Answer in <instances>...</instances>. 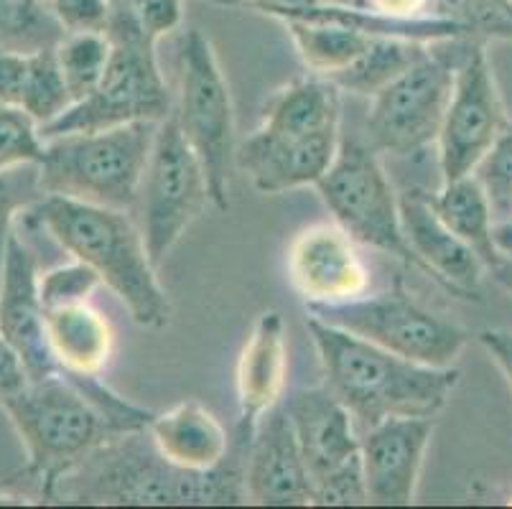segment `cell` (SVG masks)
<instances>
[{
	"mask_svg": "<svg viewBox=\"0 0 512 509\" xmlns=\"http://www.w3.org/2000/svg\"><path fill=\"white\" fill-rule=\"evenodd\" d=\"M474 176L490 196L492 214L497 222L512 219V123L502 128L492 148L484 153L482 161L474 168Z\"/></svg>",
	"mask_w": 512,
	"mask_h": 509,
	"instance_id": "1f68e13d",
	"label": "cell"
},
{
	"mask_svg": "<svg viewBox=\"0 0 512 509\" xmlns=\"http://www.w3.org/2000/svg\"><path fill=\"white\" fill-rule=\"evenodd\" d=\"M428 51L426 41L400 39V36H375L365 51L357 56L347 69L337 72L332 79L339 90L360 97H375L385 90L393 79L408 72L413 64Z\"/></svg>",
	"mask_w": 512,
	"mask_h": 509,
	"instance_id": "d4e9b609",
	"label": "cell"
},
{
	"mask_svg": "<svg viewBox=\"0 0 512 509\" xmlns=\"http://www.w3.org/2000/svg\"><path fill=\"white\" fill-rule=\"evenodd\" d=\"M97 377L51 375L0 400L46 499H54L57 484L97 448L151 423L153 410L120 398Z\"/></svg>",
	"mask_w": 512,
	"mask_h": 509,
	"instance_id": "7a4b0ae2",
	"label": "cell"
},
{
	"mask_svg": "<svg viewBox=\"0 0 512 509\" xmlns=\"http://www.w3.org/2000/svg\"><path fill=\"white\" fill-rule=\"evenodd\" d=\"M434 428L436 418H388L360 433V459L370 504L408 507L416 502Z\"/></svg>",
	"mask_w": 512,
	"mask_h": 509,
	"instance_id": "5bb4252c",
	"label": "cell"
},
{
	"mask_svg": "<svg viewBox=\"0 0 512 509\" xmlns=\"http://www.w3.org/2000/svg\"><path fill=\"white\" fill-rule=\"evenodd\" d=\"M245 484L250 502L263 507H306L314 502V484L283 400L255 426L245 461Z\"/></svg>",
	"mask_w": 512,
	"mask_h": 509,
	"instance_id": "2e32d148",
	"label": "cell"
},
{
	"mask_svg": "<svg viewBox=\"0 0 512 509\" xmlns=\"http://www.w3.org/2000/svg\"><path fill=\"white\" fill-rule=\"evenodd\" d=\"M29 222L39 224L72 255L90 265L120 298L143 329H164L171 321V301L151 263L143 232L123 209L77 202L67 196H41L31 204Z\"/></svg>",
	"mask_w": 512,
	"mask_h": 509,
	"instance_id": "277c9868",
	"label": "cell"
},
{
	"mask_svg": "<svg viewBox=\"0 0 512 509\" xmlns=\"http://www.w3.org/2000/svg\"><path fill=\"white\" fill-rule=\"evenodd\" d=\"M110 56H113V41L105 31L64 34L57 44V62L72 95V105L95 92L100 79L105 77Z\"/></svg>",
	"mask_w": 512,
	"mask_h": 509,
	"instance_id": "4316f807",
	"label": "cell"
},
{
	"mask_svg": "<svg viewBox=\"0 0 512 509\" xmlns=\"http://www.w3.org/2000/svg\"><path fill=\"white\" fill-rule=\"evenodd\" d=\"M29 64L31 54L0 46V102L3 105L21 107L26 79H29Z\"/></svg>",
	"mask_w": 512,
	"mask_h": 509,
	"instance_id": "8d00e7d4",
	"label": "cell"
},
{
	"mask_svg": "<svg viewBox=\"0 0 512 509\" xmlns=\"http://www.w3.org/2000/svg\"><path fill=\"white\" fill-rule=\"evenodd\" d=\"M62 39L64 31L49 0H0V46L34 54Z\"/></svg>",
	"mask_w": 512,
	"mask_h": 509,
	"instance_id": "83f0119b",
	"label": "cell"
},
{
	"mask_svg": "<svg viewBox=\"0 0 512 509\" xmlns=\"http://www.w3.org/2000/svg\"><path fill=\"white\" fill-rule=\"evenodd\" d=\"M148 431L158 451L181 469H212L230 451L227 431L199 400H184L171 410L156 413Z\"/></svg>",
	"mask_w": 512,
	"mask_h": 509,
	"instance_id": "7402d4cb",
	"label": "cell"
},
{
	"mask_svg": "<svg viewBox=\"0 0 512 509\" xmlns=\"http://www.w3.org/2000/svg\"><path fill=\"white\" fill-rule=\"evenodd\" d=\"M319 507H349V504H370L367 494L365 471H362L360 454L339 466L321 482L314 484V502Z\"/></svg>",
	"mask_w": 512,
	"mask_h": 509,
	"instance_id": "e575fe53",
	"label": "cell"
},
{
	"mask_svg": "<svg viewBox=\"0 0 512 509\" xmlns=\"http://www.w3.org/2000/svg\"><path fill=\"white\" fill-rule=\"evenodd\" d=\"M0 334L16 349L29 380L64 375L51 352L46 334V311L39 298L36 258L18 232L8 240L6 263L0 273Z\"/></svg>",
	"mask_w": 512,
	"mask_h": 509,
	"instance_id": "9a60e30c",
	"label": "cell"
},
{
	"mask_svg": "<svg viewBox=\"0 0 512 509\" xmlns=\"http://www.w3.org/2000/svg\"><path fill=\"white\" fill-rule=\"evenodd\" d=\"M46 334L64 375H102L113 357V326L90 301L46 308Z\"/></svg>",
	"mask_w": 512,
	"mask_h": 509,
	"instance_id": "44dd1931",
	"label": "cell"
},
{
	"mask_svg": "<svg viewBox=\"0 0 512 509\" xmlns=\"http://www.w3.org/2000/svg\"><path fill=\"white\" fill-rule=\"evenodd\" d=\"M44 156V138L29 112L0 102V168L39 163Z\"/></svg>",
	"mask_w": 512,
	"mask_h": 509,
	"instance_id": "d6a6232c",
	"label": "cell"
},
{
	"mask_svg": "<svg viewBox=\"0 0 512 509\" xmlns=\"http://www.w3.org/2000/svg\"><path fill=\"white\" fill-rule=\"evenodd\" d=\"M490 275L495 278V283L502 288V291H507L512 296V260L510 258H502L500 263L490 270Z\"/></svg>",
	"mask_w": 512,
	"mask_h": 509,
	"instance_id": "60d3db41",
	"label": "cell"
},
{
	"mask_svg": "<svg viewBox=\"0 0 512 509\" xmlns=\"http://www.w3.org/2000/svg\"><path fill=\"white\" fill-rule=\"evenodd\" d=\"M102 286L100 275L90 268V265L72 260L69 265H59V268L49 270V273L39 275V298L46 308L69 306V303L90 301L92 293Z\"/></svg>",
	"mask_w": 512,
	"mask_h": 509,
	"instance_id": "836d02e7",
	"label": "cell"
},
{
	"mask_svg": "<svg viewBox=\"0 0 512 509\" xmlns=\"http://www.w3.org/2000/svg\"><path fill=\"white\" fill-rule=\"evenodd\" d=\"M339 87L327 77L311 74L286 84L263 107L260 130L286 138L339 130L342 120V100Z\"/></svg>",
	"mask_w": 512,
	"mask_h": 509,
	"instance_id": "603a6c76",
	"label": "cell"
},
{
	"mask_svg": "<svg viewBox=\"0 0 512 509\" xmlns=\"http://www.w3.org/2000/svg\"><path fill=\"white\" fill-rule=\"evenodd\" d=\"M283 408L299 438L311 484L321 482L360 454L355 418L327 385L293 392L291 398L283 400Z\"/></svg>",
	"mask_w": 512,
	"mask_h": 509,
	"instance_id": "d6986e66",
	"label": "cell"
},
{
	"mask_svg": "<svg viewBox=\"0 0 512 509\" xmlns=\"http://www.w3.org/2000/svg\"><path fill=\"white\" fill-rule=\"evenodd\" d=\"M286 372V321L276 308H268L253 324L248 342L237 359L235 385L240 418H237L235 431L253 436L258 420L283 400Z\"/></svg>",
	"mask_w": 512,
	"mask_h": 509,
	"instance_id": "ffe728a7",
	"label": "cell"
},
{
	"mask_svg": "<svg viewBox=\"0 0 512 509\" xmlns=\"http://www.w3.org/2000/svg\"><path fill=\"white\" fill-rule=\"evenodd\" d=\"M306 314L428 367H454L472 339L464 326L428 311L400 283L377 296L306 306Z\"/></svg>",
	"mask_w": 512,
	"mask_h": 509,
	"instance_id": "ba28073f",
	"label": "cell"
},
{
	"mask_svg": "<svg viewBox=\"0 0 512 509\" xmlns=\"http://www.w3.org/2000/svg\"><path fill=\"white\" fill-rule=\"evenodd\" d=\"M39 186V163H21V166L0 168V273L6 263L8 240L13 230V219L21 209L41 199Z\"/></svg>",
	"mask_w": 512,
	"mask_h": 509,
	"instance_id": "4dcf8cb0",
	"label": "cell"
},
{
	"mask_svg": "<svg viewBox=\"0 0 512 509\" xmlns=\"http://www.w3.org/2000/svg\"><path fill=\"white\" fill-rule=\"evenodd\" d=\"M507 123L510 120L505 118L484 41L462 39L456 54L454 87L436 140L441 181L474 174L477 163L490 151Z\"/></svg>",
	"mask_w": 512,
	"mask_h": 509,
	"instance_id": "7c38bea8",
	"label": "cell"
},
{
	"mask_svg": "<svg viewBox=\"0 0 512 509\" xmlns=\"http://www.w3.org/2000/svg\"><path fill=\"white\" fill-rule=\"evenodd\" d=\"M181 79L174 118L202 161L217 212L230 209L232 171L237 166L235 107L214 46L199 28H189L179 51Z\"/></svg>",
	"mask_w": 512,
	"mask_h": 509,
	"instance_id": "8992f818",
	"label": "cell"
},
{
	"mask_svg": "<svg viewBox=\"0 0 512 509\" xmlns=\"http://www.w3.org/2000/svg\"><path fill=\"white\" fill-rule=\"evenodd\" d=\"M431 16L462 23L472 39L512 41V0H434Z\"/></svg>",
	"mask_w": 512,
	"mask_h": 509,
	"instance_id": "f546056e",
	"label": "cell"
},
{
	"mask_svg": "<svg viewBox=\"0 0 512 509\" xmlns=\"http://www.w3.org/2000/svg\"><path fill=\"white\" fill-rule=\"evenodd\" d=\"M286 28L306 67L327 79L347 69L375 39L344 23L286 21Z\"/></svg>",
	"mask_w": 512,
	"mask_h": 509,
	"instance_id": "484cf974",
	"label": "cell"
},
{
	"mask_svg": "<svg viewBox=\"0 0 512 509\" xmlns=\"http://www.w3.org/2000/svg\"><path fill=\"white\" fill-rule=\"evenodd\" d=\"M156 130L158 123L141 120L46 138L39 161L41 194L130 212L141 196Z\"/></svg>",
	"mask_w": 512,
	"mask_h": 509,
	"instance_id": "5b68a950",
	"label": "cell"
},
{
	"mask_svg": "<svg viewBox=\"0 0 512 509\" xmlns=\"http://www.w3.org/2000/svg\"><path fill=\"white\" fill-rule=\"evenodd\" d=\"M316 191L334 222L357 245L393 255L416 268V258L403 237L398 194L370 143L342 138L337 158L316 181Z\"/></svg>",
	"mask_w": 512,
	"mask_h": 509,
	"instance_id": "9c48e42d",
	"label": "cell"
},
{
	"mask_svg": "<svg viewBox=\"0 0 512 509\" xmlns=\"http://www.w3.org/2000/svg\"><path fill=\"white\" fill-rule=\"evenodd\" d=\"M431 3H434V0H365L367 8L395 18L431 16Z\"/></svg>",
	"mask_w": 512,
	"mask_h": 509,
	"instance_id": "f35d334b",
	"label": "cell"
},
{
	"mask_svg": "<svg viewBox=\"0 0 512 509\" xmlns=\"http://www.w3.org/2000/svg\"><path fill=\"white\" fill-rule=\"evenodd\" d=\"M49 8L64 34L107 31L110 0H49Z\"/></svg>",
	"mask_w": 512,
	"mask_h": 509,
	"instance_id": "d590c367",
	"label": "cell"
},
{
	"mask_svg": "<svg viewBox=\"0 0 512 509\" xmlns=\"http://www.w3.org/2000/svg\"><path fill=\"white\" fill-rule=\"evenodd\" d=\"M426 199L431 204L441 222L454 232L464 245L472 247L484 263L487 273L502 260L500 250L495 245V214H492L490 196L479 184L474 174L459 176V179L441 181L439 191H426Z\"/></svg>",
	"mask_w": 512,
	"mask_h": 509,
	"instance_id": "cb8c5ba5",
	"label": "cell"
},
{
	"mask_svg": "<svg viewBox=\"0 0 512 509\" xmlns=\"http://www.w3.org/2000/svg\"><path fill=\"white\" fill-rule=\"evenodd\" d=\"M477 339H479V344L484 347V352L492 357V362L500 367L502 377H505L507 385H510V392H512V331L484 329Z\"/></svg>",
	"mask_w": 512,
	"mask_h": 509,
	"instance_id": "74e56055",
	"label": "cell"
},
{
	"mask_svg": "<svg viewBox=\"0 0 512 509\" xmlns=\"http://www.w3.org/2000/svg\"><path fill=\"white\" fill-rule=\"evenodd\" d=\"M339 143V130L286 138L258 128L237 146V166L248 174L255 191L283 194L301 186H316L337 158Z\"/></svg>",
	"mask_w": 512,
	"mask_h": 509,
	"instance_id": "ac0fdd59",
	"label": "cell"
},
{
	"mask_svg": "<svg viewBox=\"0 0 512 509\" xmlns=\"http://www.w3.org/2000/svg\"><path fill=\"white\" fill-rule=\"evenodd\" d=\"M174 112L169 84L158 67L156 44L118 41L105 69V77L85 100L74 102L54 123L41 128V138L67 133L118 128V125L161 123Z\"/></svg>",
	"mask_w": 512,
	"mask_h": 509,
	"instance_id": "8fae6325",
	"label": "cell"
},
{
	"mask_svg": "<svg viewBox=\"0 0 512 509\" xmlns=\"http://www.w3.org/2000/svg\"><path fill=\"white\" fill-rule=\"evenodd\" d=\"M495 245H497V250H500L502 258L512 260V219L510 222L495 224Z\"/></svg>",
	"mask_w": 512,
	"mask_h": 509,
	"instance_id": "ab89813d",
	"label": "cell"
},
{
	"mask_svg": "<svg viewBox=\"0 0 512 509\" xmlns=\"http://www.w3.org/2000/svg\"><path fill=\"white\" fill-rule=\"evenodd\" d=\"M253 436L232 431L230 451L212 469H181L171 464L151 431L115 436L87 456L57 484L54 499L74 504H248L245 461Z\"/></svg>",
	"mask_w": 512,
	"mask_h": 509,
	"instance_id": "6da1fadb",
	"label": "cell"
},
{
	"mask_svg": "<svg viewBox=\"0 0 512 509\" xmlns=\"http://www.w3.org/2000/svg\"><path fill=\"white\" fill-rule=\"evenodd\" d=\"M398 202L403 237L416 258V268L459 298L479 301L487 268L477 252L441 222L439 214L428 204L426 191L406 189L398 194Z\"/></svg>",
	"mask_w": 512,
	"mask_h": 509,
	"instance_id": "e0dca14e",
	"label": "cell"
},
{
	"mask_svg": "<svg viewBox=\"0 0 512 509\" xmlns=\"http://www.w3.org/2000/svg\"><path fill=\"white\" fill-rule=\"evenodd\" d=\"M72 107V95L64 84L62 69L57 62V46L41 49L31 54L29 79L23 90L21 110H26L36 120L39 130L54 123L59 115Z\"/></svg>",
	"mask_w": 512,
	"mask_h": 509,
	"instance_id": "f1b7e54d",
	"label": "cell"
},
{
	"mask_svg": "<svg viewBox=\"0 0 512 509\" xmlns=\"http://www.w3.org/2000/svg\"><path fill=\"white\" fill-rule=\"evenodd\" d=\"M306 329L324 385L352 413L360 433L388 418H439L462 377L456 367L413 362L316 316L306 319Z\"/></svg>",
	"mask_w": 512,
	"mask_h": 509,
	"instance_id": "3957f363",
	"label": "cell"
},
{
	"mask_svg": "<svg viewBox=\"0 0 512 509\" xmlns=\"http://www.w3.org/2000/svg\"><path fill=\"white\" fill-rule=\"evenodd\" d=\"M459 41H434L408 72L377 92L367 112V143L377 153L418 156L436 146L454 87Z\"/></svg>",
	"mask_w": 512,
	"mask_h": 509,
	"instance_id": "52a82bcc",
	"label": "cell"
},
{
	"mask_svg": "<svg viewBox=\"0 0 512 509\" xmlns=\"http://www.w3.org/2000/svg\"><path fill=\"white\" fill-rule=\"evenodd\" d=\"M288 280L306 306H327L360 298L370 286V273L357 252V242L337 222L304 227L293 237L286 255Z\"/></svg>",
	"mask_w": 512,
	"mask_h": 509,
	"instance_id": "4fadbf2b",
	"label": "cell"
},
{
	"mask_svg": "<svg viewBox=\"0 0 512 509\" xmlns=\"http://www.w3.org/2000/svg\"><path fill=\"white\" fill-rule=\"evenodd\" d=\"M133 0H110V11H118V8H125L130 6Z\"/></svg>",
	"mask_w": 512,
	"mask_h": 509,
	"instance_id": "b9f144b4",
	"label": "cell"
},
{
	"mask_svg": "<svg viewBox=\"0 0 512 509\" xmlns=\"http://www.w3.org/2000/svg\"><path fill=\"white\" fill-rule=\"evenodd\" d=\"M207 204H212V196L202 161L186 143L171 112L169 118L158 123L138 196L141 232L156 268L164 265L176 242L202 217Z\"/></svg>",
	"mask_w": 512,
	"mask_h": 509,
	"instance_id": "30bf717a",
	"label": "cell"
}]
</instances>
